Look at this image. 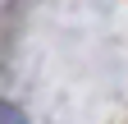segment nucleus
Masks as SVG:
<instances>
[{"label":"nucleus","mask_w":128,"mask_h":124,"mask_svg":"<svg viewBox=\"0 0 128 124\" xmlns=\"http://www.w3.org/2000/svg\"><path fill=\"white\" fill-rule=\"evenodd\" d=\"M0 124H28L23 106H14V101H0Z\"/></svg>","instance_id":"nucleus-1"}]
</instances>
